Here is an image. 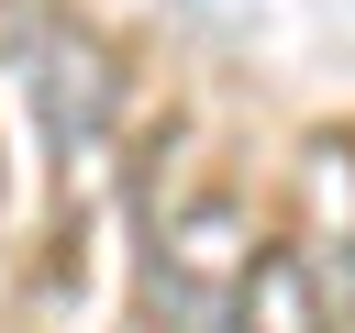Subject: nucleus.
Segmentation results:
<instances>
[{
  "label": "nucleus",
  "instance_id": "1",
  "mask_svg": "<svg viewBox=\"0 0 355 333\" xmlns=\"http://www.w3.org/2000/svg\"><path fill=\"white\" fill-rule=\"evenodd\" d=\"M255 222L211 189V200H189L166 233H155V311L178 322V333H233V300H244V278H255Z\"/></svg>",
  "mask_w": 355,
  "mask_h": 333
},
{
  "label": "nucleus",
  "instance_id": "2",
  "mask_svg": "<svg viewBox=\"0 0 355 333\" xmlns=\"http://www.w3.org/2000/svg\"><path fill=\"white\" fill-rule=\"evenodd\" d=\"M22 78H33V111H44V144H55L67 166H89V155L111 144V122H122V78H111L100 33L44 22V33H33V56H22Z\"/></svg>",
  "mask_w": 355,
  "mask_h": 333
},
{
  "label": "nucleus",
  "instance_id": "3",
  "mask_svg": "<svg viewBox=\"0 0 355 333\" xmlns=\"http://www.w3.org/2000/svg\"><path fill=\"white\" fill-rule=\"evenodd\" d=\"M300 255L322 266L333 300H355V133L300 144Z\"/></svg>",
  "mask_w": 355,
  "mask_h": 333
},
{
  "label": "nucleus",
  "instance_id": "4",
  "mask_svg": "<svg viewBox=\"0 0 355 333\" xmlns=\"http://www.w3.org/2000/svg\"><path fill=\"white\" fill-rule=\"evenodd\" d=\"M322 322H333L322 266H311L300 244H266L255 278H244V300H233V333H322Z\"/></svg>",
  "mask_w": 355,
  "mask_h": 333
},
{
  "label": "nucleus",
  "instance_id": "5",
  "mask_svg": "<svg viewBox=\"0 0 355 333\" xmlns=\"http://www.w3.org/2000/svg\"><path fill=\"white\" fill-rule=\"evenodd\" d=\"M0 200H11V166H0Z\"/></svg>",
  "mask_w": 355,
  "mask_h": 333
},
{
  "label": "nucleus",
  "instance_id": "6",
  "mask_svg": "<svg viewBox=\"0 0 355 333\" xmlns=\"http://www.w3.org/2000/svg\"><path fill=\"white\" fill-rule=\"evenodd\" d=\"M0 22H11V0H0Z\"/></svg>",
  "mask_w": 355,
  "mask_h": 333
}]
</instances>
